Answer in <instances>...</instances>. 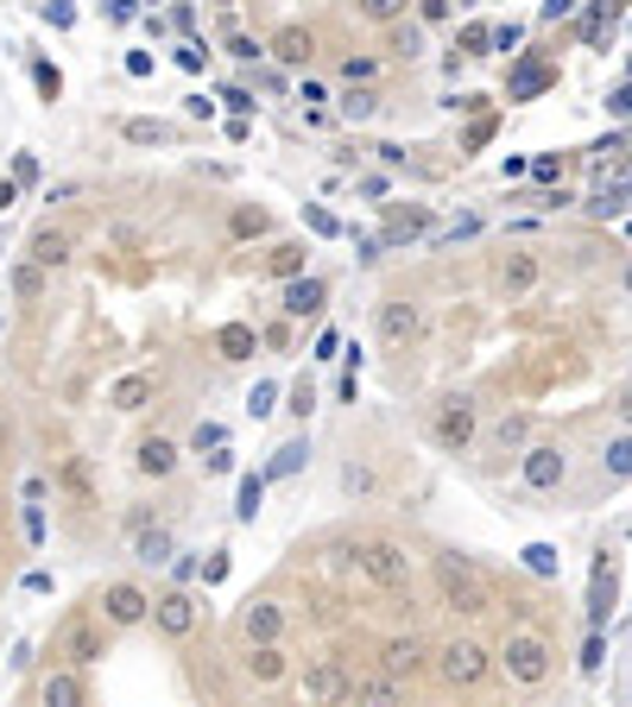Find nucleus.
<instances>
[{
  "label": "nucleus",
  "instance_id": "nucleus-1",
  "mask_svg": "<svg viewBox=\"0 0 632 707\" xmlns=\"http://www.w3.org/2000/svg\"><path fill=\"white\" fill-rule=\"evenodd\" d=\"M494 664H506V683L519 688H544L556 669V650L544 631H506V645L494 650Z\"/></svg>",
  "mask_w": 632,
  "mask_h": 707
},
{
  "label": "nucleus",
  "instance_id": "nucleus-2",
  "mask_svg": "<svg viewBox=\"0 0 632 707\" xmlns=\"http://www.w3.org/2000/svg\"><path fill=\"white\" fill-rule=\"evenodd\" d=\"M436 588H443V600H450L455 613H468V619H481V613H494V588H487V575L474 569L468 556H436Z\"/></svg>",
  "mask_w": 632,
  "mask_h": 707
},
{
  "label": "nucleus",
  "instance_id": "nucleus-3",
  "mask_svg": "<svg viewBox=\"0 0 632 707\" xmlns=\"http://www.w3.org/2000/svg\"><path fill=\"white\" fill-rule=\"evenodd\" d=\"M431 664L450 688H481L494 676V650L481 645V638H450L443 650H431Z\"/></svg>",
  "mask_w": 632,
  "mask_h": 707
},
{
  "label": "nucleus",
  "instance_id": "nucleus-4",
  "mask_svg": "<svg viewBox=\"0 0 632 707\" xmlns=\"http://www.w3.org/2000/svg\"><path fill=\"white\" fill-rule=\"evenodd\" d=\"M355 562L367 569V581L386 594H405L412 588V556H405V544H393V537H361L355 544Z\"/></svg>",
  "mask_w": 632,
  "mask_h": 707
},
{
  "label": "nucleus",
  "instance_id": "nucleus-5",
  "mask_svg": "<svg viewBox=\"0 0 632 707\" xmlns=\"http://www.w3.org/2000/svg\"><path fill=\"white\" fill-rule=\"evenodd\" d=\"M297 707H348L355 701V669L336 664V657H323V664H310L304 676H297Z\"/></svg>",
  "mask_w": 632,
  "mask_h": 707
},
{
  "label": "nucleus",
  "instance_id": "nucleus-6",
  "mask_svg": "<svg viewBox=\"0 0 632 707\" xmlns=\"http://www.w3.org/2000/svg\"><path fill=\"white\" fill-rule=\"evenodd\" d=\"M431 442L436 449H450V455H462L474 442V398L468 392H450L431 411Z\"/></svg>",
  "mask_w": 632,
  "mask_h": 707
},
{
  "label": "nucleus",
  "instance_id": "nucleus-7",
  "mask_svg": "<svg viewBox=\"0 0 632 707\" xmlns=\"http://www.w3.org/2000/svg\"><path fill=\"white\" fill-rule=\"evenodd\" d=\"M146 619H152V594L139 588V581H108V594H101V626L127 631V626H146Z\"/></svg>",
  "mask_w": 632,
  "mask_h": 707
},
{
  "label": "nucleus",
  "instance_id": "nucleus-8",
  "mask_svg": "<svg viewBox=\"0 0 632 707\" xmlns=\"http://www.w3.org/2000/svg\"><path fill=\"white\" fill-rule=\"evenodd\" d=\"M374 329L386 348H405V341H417V329H424V316H417L412 297H379L374 303Z\"/></svg>",
  "mask_w": 632,
  "mask_h": 707
},
{
  "label": "nucleus",
  "instance_id": "nucleus-9",
  "mask_svg": "<svg viewBox=\"0 0 632 707\" xmlns=\"http://www.w3.org/2000/svg\"><path fill=\"white\" fill-rule=\"evenodd\" d=\"M197 619H203V607H197V594L190 588H171V594H158L152 600V626L165 631V638H190Z\"/></svg>",
  "mask_w": 632,
  "mask_h": 707
},
{
  "label": "nucleus",
  "instance_id": "nucleus-10",
  "mask_svg": "<svg viewBox=\"0 0 632 707\" xmlns=\"http://www.w3.org/2000/svg\"><path fill=\"white\" fill-rule=\"evenodd\" d=\"M63 657H70V669H96L108 657V626L101 619H70L63 626Z\"/></svg>",
  "mask_w": 632,
  "mask_h": 707
},
{
  "label": "nucleus",
  "instance_id": "nucleus-11",
  "mask_svg": "<svg viewBox=\"0 0 632 707\" xmlns=\"http://www.w3.org/2000/svg\"><path fill=\"white\" fill-rule=\"evenodd\" d=\"M519 474H525V487L532 492H556L563 487V474H570V455L556 449V442H532L525 461H519Z\"/></svg>",
  "mask_w": 632,
  "mask_h": 707
},
{
  "label": "nucleus",
  "instance_id": "nucleus-12",
  "mask_svg": "<svg viewBox=\"0 0 632 707\" xmlns=\"http://www.w3.org/2000/svg\"><path fill=\"white\" fill-rule=\"evenodd\" d=\"M424 664H431V645H424L417 631H398V638H386V645H379V669H386V676H398V683L424 676Z\"/></svg>",
  "mask_w": 632,
  "mask_h": 707
},
{
  "label": "nucleus",
  "instance_id": "nucleus-13",
  "mask_svg": "<svg viewBox=\"0 0 632 707\" xmlns=\"http://www.w3.org/2000/svg\"><path fill=\"white\" fill-rule=\"evenodd\" d=\"M240 638H247V645H278V638H285V607H278V600H247Z\"/></svg>",
  "mask_w": 632,
  "mask_h": 707
},
{
  "label": "nucleus",
  "instance_id": "nucleus-14",
  "mask_svg": "<svg viewBox=\"0 0 632 707\" xmlns=\"http://www.w3.org/2000/svg\"><path fill=\"white\" fill-rule=\"evenodd\" d=\"M178 442H171V436H146V442H139L134 449V468L146 474V480H171V474H178Z\"/></svg>",
  "mask_w": 632,
  "mask_h": 707
},
{
  "label": "nucleus",
  "instance_id": "nucleus-15",
  "mask_svg": "<svg viewBox=\"0 0 632 707\" xmlns=\"http://www.w3.org/2000/svg\"><path fill=\"white\" fill-rule=\"evenodd\" d=\"M39 701L45 707H89V683H82V669H51V676H45L39 683Z\"/></svg>",
  "mask_w": 632,
  "mask_h": 707
},
{
  "label": "nucleus",
  "instance_id": "nucleus-16",
  "mask_svg": "<svg viewBox=\"0 0 632 707\" xmlns=\"http://www.w3.org/2000/svg\"><path fill=\"white\" fill-rule=\"evenodd\" d=\"M240 669H247V683H259V688H273V683H285V645H247V657H240Z\"/></svg>",
  "mask_w": 632,
  "mask_h": 707
},
{
  "label": "nucleus",
  "instance_id": "nucleus-17",
  "mask_svg": "<svg viewBox=\"0 0 632 707\" xmlns=\"http://www.w3.org/2000/svg\"><path fill=\"white\" fill-rule=\"evenodd\" d=\"M355 701L361 707H405V683H398V676H386V669L355 676Z\"/></svg>",
  "mask_w": 632,
  "mask_h": 707
},
{
  "label": "nucleus",
  "instance_id": "nucleus-18",
  "mask_svg": "<svg viewBox=\"0 0 632 707\" xmlns=\"http://www.w3.org/2000/svg\"><path fill=\"white\" fill-rule=\"evenodd\" d=\"M26 259H32V266H45V272L70 266V235H63V228H39V235L26 240Z\"/></svg>",
  "mask_w": 632,
  "mask_h": 707
},
{
  "label": "nucleus",
  "instance_id": "nucleus-19",
  "mask_svg": "<svg viewBox=\"0 0 632 707\" xmlns=\"http://www.w3.org/2000/svg\"><path fill=\"white\" fill-rule=\"evenodd\" d=\"M323 303H329L323 278H285V316H316Z\"/></svg>",
  "mask_w": 632,
  "mask_h": 707
},
{
  "label": "nucleus",
  "instance_id": "nucleus-20",
  "mask_svg": "<svg viewBox=\"0 0 632 707\" xmlns=\"http://www.w3.org/2000/svg\"><path fill=\"white\" fill-rule=\"evenodd\" d=\"M537 272H544V266H537V253H506V259H500V291H506V297H525L537 285Z\"/></svg>",
  "mask_w": 632,
  "mask_h": 707
},
{
  "label": "nucleus",
  "instance_id": "nucleus-21",
  "mask_svg": "<svg viewBox=\"0 0 632 707\" xmlns=\"http://www.w3.org/2000/svg\"><path fill=\"white\" fill-rule=\"evenodd\" d=\"M273 58L278 63H292V70H304V63L316 58V39H310V26H285L273 39Z\"/></svg>",
  "mask_w": 632,
  "mask_h": 707
},
{
  "label": "nucleus",
  "instance_id": "nucleus-22",
  "mask_svg": "<svg viewBox=\"0 0 632 707\" xmlns=\"http://www.w3.org/2000/svg\"><path fill=\"white\" fill-rule=\"evenodd\" d=\"M152 392H158V379H152V374H120V379H115V392H108V405H115V411H139V405H146Z\"/></svg>",
  "mask_w": 632,
  "mask_h": 707
},
{
  "label": "nucleus",
  "instance_id": "nucleus-23",
  "mask_svg": "<svg viewBox=\"0 0 632 707\" xmlns=\"http://www.w3.org/2000/svg\"><path fill=\"white\" fill-rule=\"evenodd\" d=\"M259 348V329H247V322H221L216 329V354L221 360H254Z\"/></svg>",
  "mask_w": 632,
  "mask_h": 707
},
{
  "label": "nucleus",
  "instance_id": "nucleus-24",
  "mask_svg": "<svg viewBox=\"0 0 632 707\" xmlns=\"http://www.w3.org/2000/svg\"><path fill=\"white\" fill-rule=\"evenodd\" d=\"M134 556L139 562H171V530L165 525H134Z\"/></svg>",
  "mask_w": 632,
  "mask_h": 707
},
{
  "label": "nucleus",
  "instance_id": "nucleus-25",
  "mask_svg": "<svg viewBox=\"0 0 632 707\" xmlns=\"http://www.w3.org/2000/svg\"><path fill=\"white\" fill-rule=\"evenodd\" d=\"M551 82H556V70H544V63H519V70H513V89H506V96H513V101H532V96H544Z\"/></svg>",
  "mask_w": 632,
  "mask_h": 707
},
{
  "label": "nucleus",
  "instance_id": "nucleus-26",
  "mask_svg": "<svg viewBox=\"0 0 632 707\" xmlns=\"http://www.w3.org/2000/svg\"><path fill=\"white\" fill-rule=\"evenodd\" d=\"M259 499H266V474H240V492H235V518L254 525L259 518Z\"/></svg>",
  "mask_w": 632,
  "mask_h": 707
},
{
  "label": "nucleus",
  "instance_id": "nucleus-27",
  "mask_svg": "<svg viewBox=\"0 0 632 707\" xmlns=\"http://www.w3.org/2000/svg\"><path fill=\"white\" fill-rule=\"evenodd\" d=\"M45 291H51V272H45V266H32V259H26V266H13V297L39 303Z\"/></svg>",
  "mask_w": 632,
  "mask_h": 707
},
{
  "label": "nucleus",
  "instance_id": "nucleus-28",
  "mask_svg": "<svg viewBox=\"0 0 632 707\" xmlns=\"http://www.w3.org/2000/svg\"><path fill=\"white\" fill-rule=\"evenodd\" d=\"M266 272H273V278H304V240L273 247V253H266Z\"/></svg>",
  "mask_w": 632,
  "mask_h": 707
},
{
  "label": "nucleus",
  "instance_id": "nucleus-29",
  "mask_svg": "<svg viewBox=\"0 0 632 707\" xmlns=\"http://www.w3.org/2000/svg\"><path fill=\"white\" fill-rule=\"evenodd\" d=\"M336 108H342V120H374V114H379V96H374V89H355V82H348Z\"/></svg>",
  "mask_w": 632,
  "mask_h": 707
},
{
  "label": "nucleus",
  "instance_id": "nucleus-30",
  "mask_svg": "<svg viewBox=\"0 0 632 707\" xmlns=\"http://www.w3.org/2000/svg\"><path fill=\"white\" fill-rule=\"evenodd\" d=\"M304 461H310V442L297 436V442H285V449L273 455V468H266V480H285V474H297Z\"/></svg>",
  "mask_w": 632,
  "mask_h": 707
},
{
  "label": "nucleus",
  "instance_id": "nucleus-31",
  "mask_svg": "<svg viewBox=\"0 0 632 707\" xmlns=\"http://www.w3.org/2000/svg\"><path fill=\"white\" fill-rule=\"evenodd\" d=\"M342 492H348V499H367V492H379V474L367 468V461H348V468H342Z\"/></svg>",
  "mask_w": 632,
  "mask_h": 707
},
{
  "label": "nucleus",
  "instance_id": "nucleus-32",
  "mask_svg": "<svg viewBox=\"0 0 632 707\" xmlns=\"http://www.w3.org/2000/svg\"><path fill=\"white\" fill-rule=\"evenodd\" d=\"M355 7H361V20H374V26H398L412 0H355Z\"/></svg>",
  "mask_w": 632,
  "mask_h": 707
},
{
  "label": "nucleus",
  "instance_id": "nucleus-33",
  "mask_svg": "<svg viewBox=\"0 0 632 707\" xmlns=\"http://www.w3.org/2000/svg\"><path fill=\"white\" fill-rule=\"evenodd\" d=\"M601 468H608L613 480H632V436H613L608 455H601Z\"/></svg>",
  "mask_w": 632,
  "mask_h": 707
},
{
  "label": "nucleus",
  "instance_id": "nucleus-34",
  "mask_svg": "<svg viewBox=\"0 0 632 707\" xmlns=\"http://www.w3.org/2000/svg\"><path fill=\"white\" fill-rule=\"evenodd\" d=\"M608 607H613V569H594V594H589V613H594V619H608Z\"/></svg>",
  "mask_w": 632,
  "mask_h": 707
},
{
  "label": "nucleus",
  "instance_id": "nucleus-35",
  "mask_svg": "<svg viewBox=\"0 0 632 707\" xmlns=\"http://www.w3.org/2000/svg\"><path fill=\"white\" fill-rule=\"evenodd\" d=\"M120 133L134 139V146H158V139H171V127H158V120H127Z\"/></svg>",
  "mask_w": 632,
  "mask_h": 707
},
{
  "label": "nucleus",
  "instance_id": "nucleus-36",
  "mask_svg": "<svg viewBox=\"0 0 632 707\" xmlns=\"http://www.w3.org/2000/svg\"><path fill=\"white\" fill-rule=\"evenodd\" d=\"M235 240H254V235H266V209H235Z\"/></svg>",
  "mask_w": 632,
  "mask_h": 707
},
{
  "label": "nucleus",
  "instance_id": "nucleus-37",
  "mask_svg": "<svg viewBox=\"0 0 632 707\" xmlns=\"http://www.w3.org/2000/svg\"><path fill=\"white\" fill-rule=\"evenodd\" d=\"M374 77H379V63H374V58H342V82H355V89H367Z\"/></svg>",
  "mask_w": 632,
  "mask_h": 707
},
{
  "label": "nucleus",
  "instance_id": "nucleus-38",
  "mask_svg": "<svg viewBox=\"0 0 632 707\" xmlns=\"http://www.w3.org/2000/svg\"><path fill=\"white\" fill-rule=\"evenodd\" d=\"M525 569H532V575H556V569H563V556H556L551 544H532V550H525Z\"/></svg>",
  "mask_w": 632,
  "mask_h": 707
},
{
  "label": "nucleus",
  "instance_id": "nucleus-39",
  "mask_svg": "<svg viewBox=\"0 0 632 707\" xmlns=\"http://www.w3.org/2000/svg\"><path fill=\"white\" fill-rule=\"evenodd\" d=\"M32 82H39V96H45V101H58V96H63L58 63H32Z\"/></svg>",
  "mask_w": 632,
  "mask_h": 707
},
{
  "label": "nucleus",
  "instance_id": "nucleus-40",
  "mask_svg": "<svg viewBox=\"0 0 632 707\" xmlns=\"http://www.w3.org/2000/svg\"><path fill=\"white\" fill-rule=\"evenodd\" d=\"M221 442H228V430H221V424H197V436H190V449H221Z\"/></svg>",
  "mask_w": 632,
  "mask_h": 707
},
{
  "label": "nucleus",
  "instance_id": "nucleus-41",
  "mask_svg": "<svg viewBox=\"0 0 632 707\" xmlns=\"http://www.w3.org/2000/svg\"><path fill=\"white\" fill-rule=\"evenodd\" d=\"M620 202H626V183H613V190H601V197L589 202L594 216H620Z\"/></svg>",
  "mask_w": 632,
  "mask_h": 707
},
{
  "label": "nucleus",
  "instance_id": "nucleus-42",
  "mask_svg": "<svg viewBox=\"0 0 632 707\" xmlns=\"http://www.w3.org/2000/svg\"><path fill=\"white\" fill-rule=\"evenodd\" d=\"M494 442L500 449H519V442H525V417H506V424L494 430Z\"/></svg>",
  "mask_w": 632,
  "mask_h": 707
},
{
  "label": "nucleus",
  "instance_id": "nucleus-43",
  "mask_svg": "<svg viewBox=\"0 0 632 707\" xmlns=\"http://www.w3.org/2000/svg\"><path fill=\"white\" fill-rule=\"evenodd\" d=\"M228 58L254 63V58H266V44H254V39H247V32H235V39H228Z\"/></svg>",
  "mask_w": 632,
  "mask_h": 707
},
{
  "label": "nucleus",
  "instance_id": "nucleus-44",
  "mask_svg": "<svg viewBox=\"0 0 632 707\" xmlns=\"http://www.w3.org/2000/svg\"><path fill=\"white\" fill-rule=\"evenodd\" d=\"M424 235V216H398L393 228H386V240H417Z\"/></svg>",
  "mask_w": 632,
  "mask_h": 707
},
{
  "label": "nucleus",
  "instance_id": "nucleus-45",
  "mask_svg": "<svg viewBox=\"0 0 632 707\" xmlns=\"http://www.w3.org/2000/svg\"><path fill=\"white\" fill-rule=\"evenodd\" d=\"M273 398H278V386H273V379H259V386H254V398H247V405H254V417H266V411H273Z\"/></svg>",
  "mask_w": 632,
  "mask_h": 707
},
{
  "label": "nucleus",
  "instance_id": "nucleus-46",
  "mask_svg": "<svg viewBox=\"0 0 632 707\" xmlns=\"http://www.w3.org/2000/svg\"><path fill=\"white\" fill-rule=\"evenodd\" d=\"M203 63H209V51H203V44H184V51H178V70H190V77H197Z\"/></svg>",
  "mask_w": 632,
  "mask_h": 707
},
{
  "label": "nucleus",
  "instance_id": "nucleus-47",
  "mask_svg": "<svg viewBox=\"0 0 632 707\" xmlns=\"http://www.w3.org/2000/svg\"><path fill=\"white\" fill-rule=\"evenodd\" d=\"M487 44H494V32H487V26H468V32H462V51H487Z\"/></svg>",
  "mask_w": 632,
  "mask_h": 707
},
{
  "label": "nucleus",
  "instance_id": "nucleus-48",
  "mask_svg": "<svg viewBox=\"0 0 632 707\" xmlns=\"http://www.w3.org/2000/svg\"><path fill=\"white\" fill-rule=\"evenodd\" d=\"M393 58H417V32L405 26V32H393Z\"/></svg>",
  "mask_w": 632,
  "mask_h": 707
},
{
  "label": "nucleus",
  "instance_id": "nucleus-49",
  "mask_svg": "<svg viewBox=\"0 0 632 707\" xmlns=\"http://www.w3.org/2000/svg\"><path fill=\"white\" fill-rule=\"evenodd\" d=\"M221 101H228V114H247V108H254V96H247L240 82H235V89H228V96H221Z\"/></svg>",
  "mask_w": 632,
  "mask_h": 707
},
{
  "label": "nucleus",
  "instance_id": "nucleus-50",
  "mask_svg": "<svg viewBox=\"0 0 632 707\" xmlns=\"http://www.w3.org/2000/svg\"><path fill=\"white\" fill-rule=\"evenodd\" d=\"M519 39H525V32H519V26L513 20H506V26H494V44H500V51H513V44Z\"/></svg>",
  "mask_w": 632,
  "mask_h": 707
},
{
  "label": "nucleus",
  "instance_id": "nucleus-51",
  "mask_svg": "<svg viewBox=\"0 0 632 707\" xmlns=\"http://www.w3.org/2000/svg\"><path fill=\"white\" fill-rule=\"evenodd\" d=\"M127 77H152V58H146V51H127Z\"/></svg>",
  "mask_w": 632,
  "mask_h": 707
},
{
  "label": "nucleus",
  "instance_id": "nucleus-52",
  "mask_svg": "<svg viewBox=\"0 0 632 707\" xmlns=\"http://www.w3.org/2000/svg\"><path fill=\"white\" fill-rule=\"evenodd\" d=\"M310 405H316V392H310V386H297V392H292V411L310 417Z\"/></svg>",
  "mask_w": 632,
  "mask_h": 707
},
{
  "label": "nucleus",
  "instance_id": "nucleus-53",
  "mask_svg": "<svg viewBox=\"0 0 632 707\" xmlns=\"http://www.w3.org/2000/svg\"><path fill=\"white\" fill-rule=\"evenodd\" d=\"M601 657H608V645H601V638H589V650H582V669H601Z\"/></svg>",
  "mask_w": 632,
  "mask_h": 707
},
{
  "label": "nucleus",
  "instance_id": "nucleus-54",
  "mask_svg": "<svg viewBox=\"0 0 632 707\" xmlns=\"http://www.w3.org/2000/svg\"><path fill=\"white\" fill-rule=\"evenodd\" d=\"M608 108H613V114H632V82H626V89H613Z\"/></svg>",
  "mask_w": 632,
  "mask_h": 707
},
{
  "label": "nucleus",
  "instance_id": "nucleus-55",
  "mask_svg": "<svg viewBox=\"0 0 632 707\" xmlns=\"http://www.w3.org/2000/svg\"><path fill=\"white\" fill-rule=\"evenodd\" d=\"M13 197H20V183H13V177H0V216L13 209Z\"/></svg>",
  "mask_w": 632,
  "mask_h": 707
},
{
  "label": "nucleus",
  "instance_id": "nucleus-56",
  "mask_svg": "<svg viewBox=\"0 0 632 707\" xmlns=\"http://www.w3.org/2000/svg\"><path fill=\"white\" fill-rule=\"evenodd\" d=\"M570 7H575V0H544V20H563Z\"/></svg>",
  "mask_w": 632,
  "mask_h": 707
},
{
  "label": "nucleus",
  "instance_id": "nucleus-57",
  "mask_svg": "<svg viewBox=\"0 0 632 707\" xmlns=\"http://www.w3.org/2000/svg\"><path fill=\"white\" fill-rule=\"evenodd\" d=\"M620 417H626V424H632V386H626V392H620Z\"/></svg>",
  "mask_w": 632,
  "mask_h": 707
},
{
  "label": "nucleus",
  "instance_id": "nucleus-58",
  "mask_svg": "<svg viewBox=\"0 0 632 707\" xmlns=\"http://www.w3.org/2000/svg\"><path fill=\"white\" fill-rule=\"evenodd\" d=\"M0 442H7V417H0Z\"/></svg>",
  "mask_w": 632,
  "mask_h": 707
},
{
  "label": "nucleus",
  "instance_id": "nucleus-59",
  "mask_svg": "<svg viewBox=\"0 0 632 707\" xmlns=\"http://www.w3.org/2000/svg\"><path fill=\"white\" fill-rule=\"evenodd\" d=\"M626 291H632V272H626Z\"/></svg>",
  "mask_w": 632,
  "mask_h": 707
}]
</instances>
